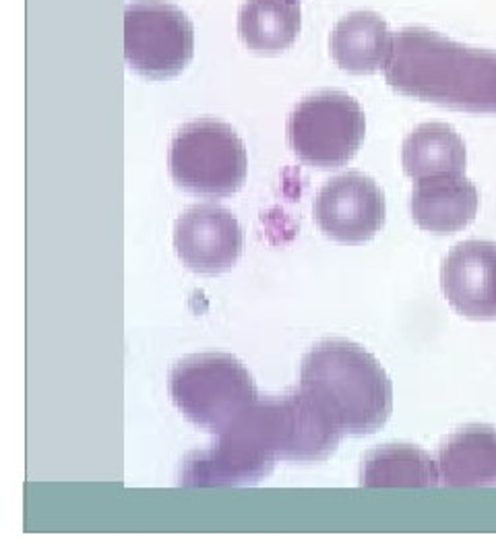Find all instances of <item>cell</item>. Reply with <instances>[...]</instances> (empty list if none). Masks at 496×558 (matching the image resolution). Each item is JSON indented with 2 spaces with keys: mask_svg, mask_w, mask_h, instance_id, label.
<instances>
[{
  "mask_svg": "<svg viewBox=\"0 0 496 558\" xmlns=\"http://www.w3.org/2000/svg\"><path fill=\"white\" fill-rule=\"evenodd\" d=\"M300 389L350 437L380 430L394 412V383L378 360L350 339H323L302 359Z\"/></svg>",
  "mask_w": 496,
  "mask_h": 558,
  "instance_id": "cell-2",
  "label": "cell"
},
{
  "mask_svg": "<svg viewBox=\"0 0 496 558\" xmlns=\"http://www.w3.org/2000/svg\"><path fill=\"white\" fill-rule=\"evenodd\" d=\"M385 80L416 100L496 114V52L457 44L426 27H406L394 36Z\"/></svg>",
  "mask_w": 496,
  "mask_h": 558,
  "instance_id": "cell-1",
  "label": "cell"
},
{
  "mask_svg": "<svg viewBox=\"0 0 496 558\" xmlns=\"http://www.w3.org/2000/svg\"><path fill=\"white\" fill-rule=\"evenodd\" d=\"M403 170L410 179L422 180L465 172V143L453 126L445 122H424L416 126L401 147Z\"/></svg>",
  "mask_w": 496,
  "mask_h": 558,
  "instance_id": "cell-15",
  "label": "cell"
},
{
  "mask_svg": "<svg viewBox=\"0 0 496 558\" xmlns=\"http://www.w3.org/2000/svg\"><path fill=\"white\" fill-rule=\"evenodd\" d=\"M394 50V36L373 11H354L339 21L331 34V57L343 71L371 75L385 69Z\"/></svg>",
  "mask_w": 496,
  "mask_h": 558,
  "instance_id": "cell-14",
  "label": "cell"
},
{
  "mask_svg": "<svg viewBox=\"0 0 496 558\" xmlns=\"http://www.w3.org/2000/svg\"><path fill=\"white\" fill-rule=\"evenodd\" d=\"M438 463L412 445H383L368 451L360 470L364 488H435Z\"/></svg>",
  "mask_w": 496,
  "mask_h": 558,
  "instance_id": "cell-16",
  "label": "cell"
},
{
  "mask_svg": "<svg viewBox=\"0 0 496 558\" xmlns=\"http://www.w3.org/2000/svg\"><path fill=\"white\" fill-rule=\"evenodd\" d=\"M300 25L297 0H244L240 7V40L258 54L288 50L297 41Z\"/></svg>",
  "mask_w": 496,
  "mask_h": 558,
  "instance_id": "cell-17",
  "label": "cell"
},
{
  "mask_svg": "<svg viewBox=\"0 0 496 558\" xmlns=\"http://www.w3.org/2000/svg\"><path fill=\"white\" fill-rule=\"evenodd\" d=\"M168 166L180 189L203 197H228L244 184L249 158L230 124L198 119L182 124L172 137Z\"/></svg>",
  "mask_w": 496,
  "mask_h": 558,
  "instance_id": "cell-5",
  "label": "cell"
},
{
  "mask_svg": "<svg viewBox=\"0 0 496 558\" xmlns=\"http://www.w3.org/2000/svg\"><path fill=\"white\" fill-rule=\"evenodd\" d=\"M168 389L184 418L216 437L230 430L258 399L251 373L232 354L179 360L170 371Z\"/></svg>",
  "mask_w": 496,
  "mask_h": 558,
  "instance_id": "cell-4",
  "label": "cell"
},
{
  "mask_svg": "<svg viewBox=\"0 0 496 558\" xmlns=\"http://www.w3.org/2000/svg\"><path fill=\"white\" fill-rule=\"evenodd\" d=\"M179 259L195 274H221L232 269L244 251V232L232 211L219 205H195L174 226Z\"/></svg>",
  "mask_w": 496,
  "mask_h": 558,
  "instance_id": "cell-9",
  "label": "cell"
},
{
  "mask_svg": "<svg viewBox=\"0 0 496 558\" xmlns=\"http://www.w3.org/2000/svg\"><path fill=\"white\" fill-rule=\"evenodd\" d=\"M445 299L470 319H496V242L465 240L440 267Z\"/></svg>",
  "mask_w": 496,
  "mask_h": 558,
  "instance_id": "cell-10",
  "label": "cell"
},
{
  "mask_svg": "<svg viewBox=\"0 0 496 558\" xmlns=\"http://www.w3.org/2000/svg\"><path fill=\"white\" fill-rule=\"evenodd\" d=\"M480 195L463 174H443L416 180L410 199L412 218L435 234H456L476 218Z\"/></svg>",
  "mask_w": 496,
  "mask_h": 558,
  "instance_id": "cell-12",
  "label": "cell"
},
{
  "mask_svg": "<svg viewBox=\"0 0 496 558\" xmlns=\"http://www.w3.org/2000/svg\"><path fill=\"white\" fill-rule=\"evenodd\" d=\"M209 449L189 453L180 465V486L186 488H219L244 486L265 478L274 463L257 456L244 440L223 433Z\"/></svg>",
  "mask_w": 496,
  "mask_h": 558,
  "instance_id": "cell-11",
  "label": "cell"
},
{
  "mask_svg": "<svg viewBox=\"0 0 496 558\" xmlns=\"http://www.w3.org/2000/svg\"><path fill=\"white\" fill-rule=\"evenodd\" d=\"M440 484L449 488L496 486V428L470 424L438 447Z\"/></svg>",
  "mask_w": 496,
  "mask_h": 558,
  "instance_id": "cell-13",
  "label": "cell"
},
{
  "mask_svg": "<svg viewBox=\"0 0 496 558\" xmlns=\"http://www.w3.org/2000/svg\"><path fill=\"white\" fill-rule=\"evenodd\" d=\"M286 133L298 160L327 170L356 156L366 135V119L352 96L323 89L300 100Z\"/></svg>",
  "mask_w": 496,
  "mask_h": 558,
  "instance_id": "cell-6",
  "label": "cell"
},
{
  "mask_svg": "<svg viewBox=\"0 0 496 558\" xmlns=\"http://www.w3.org/2000/svg\"><path fill=\"white\" fill-rule=\"evenodd\" d=\"M226 433L239 435L271 463L278 459L297 463L325 461L346 435L334 416L300 387L276 398H258Z\"/></svg>",
  "mask_w": 496,
  "mask_h": 558,
  "instance_id": "cell-3",
  "label": "cell"
},
{
  "mask_svg": "<svg viewBox=\"0 0 496 558\" xmlns=\"http://www.w3.org/2000/svg\"><path fill=\"white\" fill-rule=\"evenodd\" d=\"M385 193L362 172L329 180L315 199V221L320 232L343 244L375 239L385 226Z\"/></svg>",
  "mask_w": 496,
  "mask_h": 558,
  "instance_id": "cell-8",
  "label": "cell"
},
{
  "mask_svg": "<svg viewBox=\"0 0 496 558\" xmlns=\"http://www.w3.org/2000/svg\"><path fill=\"white\" fill-rule=\"evenodd\" d=\"M195 57V27L164 0H131L124 9V60L147 80H174Z\"/></svg>",
  "mask_w": 496,
  "mask_h": 558,
  "instance_id": "cell-7",
  "label": "cell"
}]
</instances>
